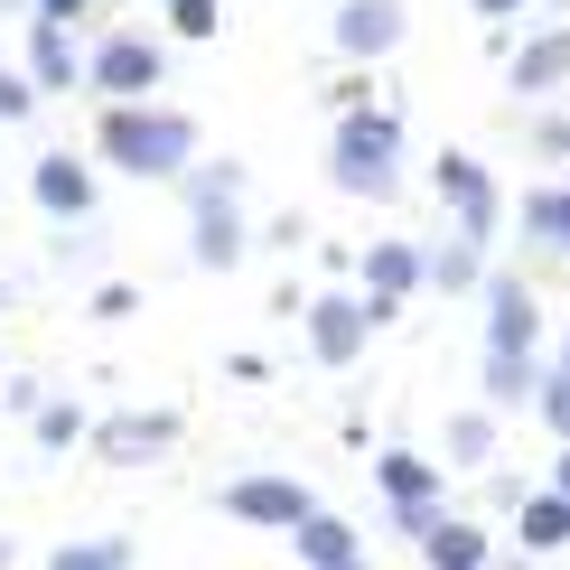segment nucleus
I'll return each mask as SVG.
<instances>
[{
  "mask_svg": "<svg viewBox=\"0 0 570 570\" xmlns=\"http://www.w3.org/2000/svg\"><path fill=\"white\" fill-rule=\"evenodd\" d=\"M421 291V244H402V234H384V244L365 253V299H412Z\"/></svg>",
  "mask_w": 570,
  "mask_h": 570,
  "instance_id": "f3484780",
  "label": "nucleus"
},
{
  "mask_svg": "<svg viewBox=\"0 0 570 570\" xmlns=\"http://www.w3.org/2000/svg\"><path fill=\"white\" fill-rule=\"evenodd\" d=\"M38 112V85L29 76H10V66H0V122H29Z\"/></svg>",
  "mask_w": 570,
  "mask_h": 570,
  "instance_id": "cd10ccee",
  "label": "nucleus"
},
{
  "mask_svg": "<svg viewBox=\"0 0 570 570\" xmlns=\"http://www.w3.org/2000/svg\"><path fill=\"white\" fill-rule=\"evenodd\" d=\"M487 291V355H542V299L524 291L514 272H495L478 281Z\"/></svg>",
  "mask_w": 570,
  "mask_h": 570,
  "instance_id": "1a4fd4ad",
  "label": "nucleus"
},
{
  "mask_svg": "<svg viewBox=\"0 0 570 570\" xmlns=\"http://www.w3.org/2000/svg\"><path fill=\"white\" fill-rule=\"evenodd\" d=\"M542 384V355H487V402L478 412H524Z\"/></svg>",
  "mask_w": 570,
  "mask_h": 570,
  "instance_id": "6ab92c4d",
  "label": "nucleus"
},
{
  "mask_svg": "<svg viewBox=\"0 0 570 570\" xmlns=\"http://www.w3.org/2000/svg\"><path fill=\"white\" fill-rule=\"evenodd\" d=\"M524 234L542 253H570V187H533L524 197Z\"/></svg>",
  "mask_w": 570,
  "mask_h": 570,
  "instance_id": "4be33fe9",
  "label": "nucleus"
},
{
  "mask_svg": "<svg viewBox=\"0 0 570 570\" xmlns=\"http://www.w3.org/2000/svg\"><path fill=\"white\" fill-rule=\"evenodd\" d=\"M478 10H495V19H505V10H524V0H478Z\"/></svg>",
  "mask_w": 570,
  "mask_h": 570,
  "instance_id": "2f4dec72",
  "label": "nucleus"
},
{
  "mask_svg": "<svg viewBox=\"0 0 570 570\" xmlns=\"http://www.w3.org/2000/svg\"><path fill=\"white\" fill-rule=\"evenodd\" d=\"M440 478H449V468H440V459H421V449H384V459H374V487H384V505H393V514L440 505Z\"/></svg>",
  "mask_w": 570,
  "mask_h": 570,
  "instance_id": "ddd939ff",
  "label": "nucleus"
},
{
  "mask_svg": "<svg viewBox=\"0 0 570 570\" xmlns=\"http://www.w3.org/2000/svg\"><path fill=\"white\" fill-rule=\"evenodd\" d=\"M299 318H308V355H318V365H355V355H365V299L355 291H327V299H299Z\"/></svg>",
  "mask_w": 570,
  "mask_h": 570,
  "instance_id": "9d476101",
  "label": "nucleus"
},
{
  "mask_svg": "<svg viewBox=\"0 0 570 570\" xmlns=\"http://www.w3.org/2000/svg\"><path fill=\"white\" fill-rule=\"evenodd\" d=\"M552 495H570V440H561V459H552Z\"/></svg>",
  "mask_w": 570,
  "mask_h": 570,
  "instance_id": "7c9ffc66",
  "label": "nucleus"
},
{
  "mask_svg": "<svg viewBox=\"0 0 570 570\" xmlns=\"http://www.w3.org/2000/svg\"><path fill=\"white\" fill-rule=\"evenodd\" d=\"M85 10H94V0H29V19H57V29H76Z\"/></svg>",
  "mask_w": 570,
  "mask_h": 570,
  "instance_id": "c756f323",
  "label": "nucleus"
},
{
  "mask_svg": "<svg viewBox=\"0 0 570 570\" xmlns=\"http://www.w3.org/2000/svg\"><path fill=\"white\" fill-rule=\"evenodd\" d=\"M291 552H299V570H346V561H365V533L346 524V514H308V524L291 533Z\"/></svg>",
  "mask_w": 570,
  "mask_h": 570,
  "instance_id": "2eb2a0df",
  "label": "nucleus"
},
{
  "mask_svg": "<svg viewBox=\"0 0 570 570\" xmlns=\"http://www.w3.org/2000/svg\"><path fill=\"white\" fill-rule=\"evenodd\" d=\"M29 421H38V440H47V449H76V440H85V412H76V402H38Z\"/></svg>",
  "mask_w": 570,
  "mask_h": 570,
  "instance_id": "393cba45",
  "label": "nucleus"
},
{
  "mask_svg": "<svg viewBox=\"0 0 570 570\" xmlns=\"http://www.w3.org/2000/svg\"><path fill=\"white\" fill-rule=\"evenodd\" d=\"M0 570H10V542H0Z\"/></svg>",
  "mask_w": 570,
  "mask_h": 570,
  "instance_id": "f704fd0d",
  "label": "nucleus"
},
{
  "mask_svg": "<svg viewBox=\"0 0 570 570\" xmlns=\"http://www.w3.org/2000/svg\"><path fill=\"white\" fill-rule=\"evenodd\" d=\"M533 150L542 159H570V122H561V112H552V122H533Z\"/></svg>",
  "mask_w": 570,
  "mask_h": 570,
  "instance_id": "c85d7f7f",
  "label": "nucleus"
},
{
  "mask_svg": "<svg viewBox=\"0 0 570 570\" xmlns=\"http://www.w3.org/2000/svg\"><path fill=\"white\" fill-rule=\"evenodd\" d=\"M29 197H38L57 225H85V216H94V169H85V159H66V150H38V159H29Z\"/></svg>",
  "mask_w": 570,
  "mask_h": 570,
  "instance_id": "9b49d317",
  "label": "nucleus"
},
{
  "mask_svg": "<svg viewBox=\"0 0 570 570\" xmlns=\"http://www.w3.org/2000/svg\"><path fill=\"white\" fill-rule=\"evenodd\" d=\"M327 187H337V197H365V206H393V197H402V122H393L384 104L337 112V140H327Z\"/></svg>",
  "mask_w": 570,
  "mask_h": 570,
  "instance_id": "f03ea898",
  "label": "nucleus"
},
{
  "mask_svg": "<svg viewBox=\"0 0 570 570\" xmlns=\"http://www.w3.org/2000/svg\"><path fill=\"white\" fill-rule=\"evenodd\" d=\"M440 206L459 216L468 244H495V216H505V197H495V178H487L468 150H440Z\"/></svg>",
  "mask_w": 570,
  "mask_h": 570,
  "instance_id": "6e6552de",
  "label": "nucleus"
},
{
  "mask_svg": "<svg viewBox=\"0 0 570 570\" xmlns=\"http://www.w3.org/2000/svg\"><path fill=\"white\" fill-rule=\"evenodd\" d=\"M505 85H514V94H561V85H570V29L524 38V47H514V66H505Z\"/></svg>",
  "mask_w": 570,
  "mask_h": 570,
  "instance_id": "dca6fc26",
  "label": "nucleus"
},
{
  "mask_svg": "<svg viewBox=\"0 0 570 570\" xmlns=\"http://www.w3.org/2000/svg\"><path fill=\"white\" fill-rule=\"evenodd\" d=\"M552 365H561V374H570V337H561V355H552Z\"/></svg>",
  "mask_w": 570,
  "mask_h": 570,
  "instance_id": "473e14b6",
  "label": "nucleus"
},
{
  "mask_svg": "<svg viewBox=\"0 0 570 570\" xmlns=\"http://www.w3.org/2000/svg\"><path fill=\"white\" fill-rule=\"evenodd\" d=\"M29 85L38 94H76L85 85V47L57 29V19H29Z\"/></svg>",
  "mask_w": 570,
  "mask_h": 570,
  "instance_id": "4468645a",
  "label": "nucleus"
},
{
  "mask_svg": "<svg viewBox=\"0 0 570 570\" xmlns=\"http://www.w3.org/2000/svg\"><path fill=\"white\" fill-rule=\"evenodd\" d=\"M94 318H104V327L140 318V291H131V281H104V291H94Z\"/></svg>",
  "mask_w": 570,
  "mask_h": 570,
  "instance_id": "bb28decb",
  "label": "nucleus"
},
{
  "mask_svg": "<svg viewBox=\"0 0 570 570\" xmlns=\"http://www.w3.org/2000/svg\"><path fill=\"white\" fill-rule=\"evenodd\" d=\"M346 570H365V561H346Z\"/></svg>",
  "mask_w": 570,
  "mask_h": 570,
  "instance_id": "c9c22d12",
  "label": "nucleus"
},
{
  "mask_svg": "<svg viewBox=\"0 0 570 570\" xmlns=\"http://www.w3.org/2000/svg\"><path fill=\"white\" fill-rule=\"evenodd\" d=\"M85 440L104 468H140V459H169L187 440V421L178 412H112V421H85Z\"/></svg>",
  "mask_w": 570,
  "mask_h": 570,
  "instance_id": "423d86ee",
  "label": "nucleus"
},
{
  "mask_svg": "<svg viewBox=\"0 0 570 570\" xmlns=\"http://www.w3.org/2000/svg\"><path fill=\"white\" fill-rule=\"evenodd\" d=\"M393 524L421 542V561H431V570H487V561H495V533H487V524H468V514L421 505V514H393Z\"/></svg>",
  "mask_w": 570,
  "mask_h": 570,
  "instance_id": "0eeeda50",
  "label": "nucleus"
},
{
  "mask_svg": "<svg viewBox=\"0 0 570 570\" xmlns=\"http://www.w3.org/2000/svg\"><path fill=\"white\" fill-rule=\"evenodd\" d=\"M337 47L355 66L393 57V47H402V0H337Z\"/></svg>",
  "mask_w": 570,
  "mask_h": 570,
  "instance_id": "f8f14e48",
  "label": "nucleus"
},
{
  "mask_svg": "<svg viewBox=\"0 0 570 570\" xmlns=\"http://www.w3.org/2000/svg\"><path fill=\"white\" fill-rule=\"evenodd\" d=\"M421 281H440V291H478V281H487V244L449 234L440 253H421Z\"/></svg>",
  "mask_w": 570,
  "mask_h": 570,
  "instance_id": "412c9836",
  "label": "nucleus"
},
{
  "mask_svg": "<svg viewBox=\"0 0 570 570\" xmlns=\"http://www.w3.org/2000/svg\"><path fill=\"white\" fill-rule=\"evenodd\" d=\"M216 505L234 514V524H263V533H299L308 514H318V495H308L299 478H281V468H253V478H225Z\"/></svg>",
  "mask_w": 570,
  "mask_h": 570,
  "instance_id": "39448f33",
  "label": "nucleus"
},
{
  "mask_svg": "<svg viewBox=\"0 0 570 570\" xmlns=\"http://www.w3.org/2000/svg\"><path fill=\"white\" fill-rule=\"evenodd\" d=\"M216 19H225L216 0H169V29L178 38H216Z\"/></svg>",
  "mask_w": 570,
  "mask_h": 570,
  "instance_id": "a878e982",
  "label": "nucleus"
},
{
  "mask_svg": "<svg viewBox=\"0 0 570 570\" xmlns=\"http://www.w3.org/2000/svg\"><path fill=\"white\" fill-rule=\"evenodd\" d=\"M495 459V412H459L449 421V459L440 468H487Z\"/></svg>",
  "mask_w": 570,
  "mask_h": 570,
  "instance_id": "5701e85b",
  "label": "nucleus"
},
{
  "mask_svg": "<svg viewBox=\"0 0 570 570\" xmlns=\"http://www.w3.org/2000/svg\"><path fill=\"white\" fill-rule=\"evenodd\" d=\"M131 533H76V542H57L47 552V570H131Z\"/></svg>",
  "mask_w": 570,
  "mask_h": 570,
  "instance_id": "aec40b11",
  "label": "nucleus"
},
{
  "mask_svg": "<svg viewBox=\"0 0 570 570\" xmlns=\"http://www.w3.org/2000/svg\"><path fill=\"white\" fill-rule=\"evenodd\" d=\"M94 150L131 178H178V169H197V122L169 112V104H104Z\"/></svg>",
  "mask_w": 570,
  "mask_h": 570,
  "instance_id": "f257e3e1",
  "label": "nucleus"
},
{
  "mask_svg": "<svg viewBox=\"0 0 570 570\" xmlns=\"http://www.w3.org/2000/svg\"><path fill=\"white\" fill-rule=\"evenodd\" d=\"M533 412H542V431H552V440H570V374H561V365H542Z\"/></svg>",
  "mask_w": 570,
  "mask_h": 570,
  "instance_id": "b1692460",
  "label": "nucleus"
},
{
  "mask_svg": "<svg viewBox=\"0 0 570 570\" xmlns=\"http://www.w3.org/2000/svg\"><path fill=\"white\" fill-rule=\"evenodd\" d=\"M0 10H29V0H0Z\"/></svg>",
  "mask_w": 570,
  "mask_h": 570,
  "instance_id": "72a5a7b5",
  "label": "nucleus"
},
{
  "mask_svg": "<svg viewBox=\"0 0 570 570\" xmlns=\"http://www.w3.org/2000/svg\"><path fill=\"white\" fill-rule=\"evenodd\" d=\"M514 533H524V552H570V495H514Z\"/></svg>",
  "mask_w": 570,
  "mask_h": 570,
  "instance_id": "a211bd4d",
  "label": "nucleus"
},
{
  "mask_svg": "<svg viewBox=\"0 0 570 570\" xmlns=\"http://www.w3.org/2000/svg\"><path fill=\"white\" fill-rule=\"evenodd\" d=\"M85 85L104 94V104H150V94L169 85V47L140 38V29H112V38L85 57Z\"/></svg>",
  "mask_w": 570,
  "mask_h": 570,
  "instance_id": "20e7f679",
  "label": "nucleus"
},
{
  "mask_svg": "<svg viewBox=\"0 0 570 570\" xmlns=\"http://www.w3.org/2000/svg\"><path fill=\"white\" fill-rule=\"evenodd\" d=\"M178 187H187V206H197L187 263L225 281V272L253 253V234H244V169H234V159H216V169H178Z\"/></svg>",
  "mask_w": 570,
  "mask_h": 570,
  "instance_id": "7ed1b4c3",
  "label": "nucleus"
}]
</instances>
